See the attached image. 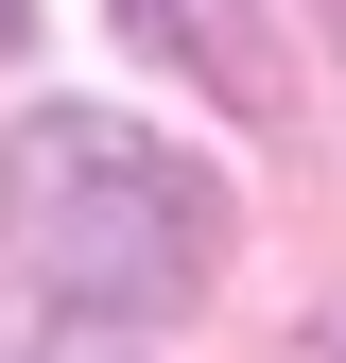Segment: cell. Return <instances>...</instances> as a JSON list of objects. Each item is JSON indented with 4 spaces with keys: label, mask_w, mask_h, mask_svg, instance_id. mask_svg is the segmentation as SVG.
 Listing matches in <instances>:
<instances>
[{
    "label": "cell",
    "mask_w": 346,
    "mask_h": 363,
    "mask_svg": "<svg viewBox=\"0 0 346 363\" xmlns=\"http://www.w3.org/2000/svg\"><path fill=\"white\" fill-rule=\"evenodd\" d=\"M329 35H346V0H329Z\"/></svg>",
    "instance_id": "3"
},
{
    "label": "cell",
    "mask_w": 346,
    "mask_h": 363,
    "mask_svg": "<svg viewBox=\"0 0 346 363\" xmlns=\"http://www.w3.org/2000/svg\"><path fill=\"white\" fill-rule=\"evenodd\" d=\"M208 259H225V191L173 139H139L104 104H35L18 121V277H35V311L156 329V311L208 294Z\"/></svg>",
    "instance_id": "1"
},
{
    "label": "cell",
    "mask_w": 346,
    "mask_h": 363,
    "mask_svg": "<svg viewBox=\"0 0 346 363\" xmlns=\"http://www.w3.org/2000/svg\"><path fill=\"white\" fill-rule=\"evenodd\" d=\"M121 18H139V35H156V52L191 69V86H208L225 121H260V104H277V52H260V0H121Z\"/></svg>",
    "instance_id": "2"
},
{
    "label": "cell",
    "mask_w": 346,
    "mask_h": 363,
    "mask_svg": "<svg viewBox=\"0 0 346 363\" xmlns=\"http://www.w3.org/2000/svg\"><path fill=\"white\" fill-rule=\"evenodd\" d=\"M329 363H346V346H329Z\"/></svg>",
    "instance_id": "4"
}]
</instances>
